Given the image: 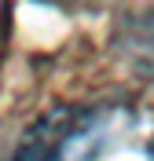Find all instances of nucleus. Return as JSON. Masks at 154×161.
I'll use <instances>...</instances> for the list:
<instances>
[{
    "label": "nucleus",
    "mask_w": 154,
    "mask_h": 161,
    "mask_svg": "<svg viewBox=\"0 0 154 161\" xmlns=\"http://www.w3.org/2000/svg\"><path fill=\"white\" fill-rule=\"evenodd\" d=\"M121 125L114 106H55L19 136L11 161H99Z\"/></svg>",
    "instance_id": "1"
},
{
    "label": "nucleus",
    "mask_w": 154,
    "mask_h": 161,
    "mask_svg": "<svg viewBox=\"0 0 154 161\" xmlns=\"http://www.w3.org/2000/svg\"><path fill=\"white\" fill-rule=\"evenodd\" d=\"M147 158H151V161H154V143H151V147H147Z\"/></svg>",
    "instance_id": "2"
}]
</instances>
